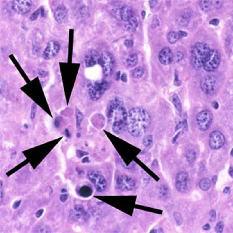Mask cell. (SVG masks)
<instances>
[{
  "mask_svg": "<svg viewBox=\"0 0 233 233\" xmlns=\"http://www.w3.org/2000/svg\"><path fill=\"white\" fill-rule=\"evenodd\" d=\"M134 15L132 8L128 5H124L120 10V18L125 22L128 21Z\"/></svg>",
  "mask_w": 233,
  "mask_h": 233,
  "instance_id": "ac0fdd59",
  "label": "cell"
},
{
  "mask_svg": "<svg viewBox=\"0 0 233 233\" xmlns=\"http://www.w3.org/2000/svg\"><path fill=\"white\" fill-rule=\"evenodd\" d=\"M153 137L152 135H147L143 140V144L146 147H149L152 144Z\"/></svg>",
  "mask_w": 233,
  "mask_h": 233,
  "instance_id": "f546056e",
  "label": "cell"
},
{
  "mask_svg": "<svg viewBox=\"0 0 233 233\" xmlns=\"http://www.w3.org/2000/svg\"><path fill=\"white\" fill-rule=\"evenodd\" d=\"M100 59L101 55L99 54L98 52L94 49H91L88 51L85 55V66L88 68L94 67L99 63L100 64Z\"/></svg>",
  "mask_w": 233,
  "mask_h": 233,
  "instance_id": "9a60e30c",
  "label": "cell"
},
{
  "mask_svg": "<svg viewBox=\"0 0 233 233\" xmlns=\"http://www.w3.org/2000/svg\"><path fill=\"white\" fill-rule=\"evenodd\" d=\"M168 190L169 189L167 186L163 185L162 186H161L160 191H159V193H160L161 197L167 196V195L168 193Z\"/></svg>",
  "mask_w": 233,
  "mask_h": 233,
  "instance_id": "d590c367",
  "label": "cell"
},
{
  "mask_svg": "<svg viewBox=\"0 0 233 233\" xmlns=\"http://www.w3.org/2000/svg\"><path fill=\"white\" fill-rule=\"evenodd\" d=\"M229 174L230 175L231 177H233V169L232 167H230L229 168Z\"/></svg>",
  "mask_w": 233,
  "mask_h": 233,
  "instance_id": "11a10c76",
  "label": "cell"
},
{
  "mask_svg": "<svg viewBox=\"0 0 233 233\" xmlns=\"http://www.w3.org/2000/svg\"><path fill=\"white\" fill-rule=\"evenodd\" d=\"M158 59L163 65L170 64L173 60V54L169 48H164L160 51L158 55Z\"/></svg>",
  "mask_w": 233,
  "mask_h": 233,
  "instance_id": "e0dca14e",
  "label": "cell"
},
{
  "mask_svg": "<svg viewBox=\"0 0 233 233\" xmlns=\"http://www.w3.org/2000/svg\"><path fill=\"white\" fill-rule=\"evenodd\" d=\"M196 158V154L195 150L192 149L189 150L186 154V160L189 163H193Z\"/></svg>",
  "mask_w": 233,
  "mask_h": 233,
  "instance_id": "4316f807",
  "label": "cell"
},
{
  "mask_svg": "<svg viewBox=\"0 0 233 233\" xmlns=\"http://www.w3.org/2000/svg\"><path fill=\"white\" fill-rule=\"evenodd\" d=\"M200 6L204 11H207L210 10L212 6V1H202L200 2Z\"/></svg>",
  "mask_w": 233,
  "mask_h": 233,
  "instance_id": "f1b7e54d",
  "label": "cell"
},
{
  "mask_svg": "<svg viewBox=\"0 0 233 233\" xmlns=\"http://www.w3.org/2000/svg\"><path fill=\"white\" fill-rule=\"evenodd\" d=\"M172 102L173 103L175 109L179 112H181L182 105L179 97L176 94H175L172 97Z\"/></svg>",
  "mask_w": 233,
  "mask_h": 233,
  "instance_id": "d4e9b609",
  "label": "cell"
},
{
  "mask_svg": "<svg viewBox=\"0 0 233 233\" xmlns=\"http://www.w3.org/2000/svg\"><path fill=\"white\" fill-rule=\"evenodd\" d=\"M177 33H178V36H179L180 39H181V38H183V37H187V33H186V31H184L180 30V31H178Z\"/></svg>",
  "mask_w": 233,
  "mask_h": 233,
  "instance_id": "ee69618b",
  "label": "cell"
},
{
  "mask_svg": "<svg viewBox=\"0 0 233 233\" xmlns=\"http://www.w3.org/2000/svg\"><path fill=\"white\" fill-rule=\"evenodd\" d=\"M110 83L108 80L95 81L88 86V93L90 99L92 101L100 100L110 87Z\"/></svg>",
  "mask_w": 233,
  "mask_h": 233,
  "instance_id": "277c9868",
  "label": "cell"
},
{
  "mask_svg": "<svg viewBox=\"0 0 233 233\" xmlns=\"http://www.w3.org/2000/svg\"><path fill=\"white\" fill-rule=\"evenodd\" d=\"M212 107H213L214 109H218V106H219L218 103L216 102V101H214V102H212Z\"/></svg>",
  "mask_w": 233,
  "mask_h": 233,
  "instance_id": "f5cc1de1",
  "label": "cell"
},
{
  "mask_svg": "<svg viewBox=\"0 0 233 233\" xmlns=\"http://www.w3.org/2000/svg\"><path fill=\"white\" fill-rule=\"evenodd\" d=\"M151 123V117L146 110L137 107L131 109L128 112L127 129L130 134L139 137L146 133Z\"/></svg>",
  "mask_w": 233,
  "mask_h": 233,
  "instance_id": "7a4b0ae2",
  "label": "cell"
},
{
  "mask_svg": "<svg viewBox=\"0 0 233 233\" xmlns=\"http://www.w3.org/2000/svg\"><path fill=\"white\" fill-rule=\"evenodd\" d=\"M189 175L185 171H181L177 173L175 178V187L177 191L184 193L189 190Z\"/></svg>",
  "mask_w": 233,
  "mask_h": 233,
  "instance_id": "8fae6325",
  "label": "cell"
},
{
  "mask_svg": "<svg viewBox=\"0 0 233 233\" xmlns=\"http://www.w3.org/2000/svg\"><path fill=\"white\" fill-rule=\"evenodd\" d=\"M61 45L57 40H51L46 45L43 53V58L49 60L55 58L60 51Z\"/></svg>",
  "mask_w": 233,
  "mask_h": 233,
  "instance_id": "7c38bea8",
  "label": "cell"
},
{
  "mask_svg": "<svg viewBox=\"0 0 233 233\" xmlns=\"http://www.w3.org/2000/svg\"><path fill=\"white\" fill-rule=\"evenodd\" d=\"M183 57H184V55L182 52L180 51H177L175 53V55L173 54V61H174L175 63H178L182 60Z\"/></svg>",
  "mask_w": 233,
  "mask_h": 233,
  "instance_id": "1f68e13d",
  "label": "cell"
},
{
  "mask_svg": "<svg viewBox=\"0 0 233 233\" xmlns=\"http://www.w3.org/2000/svg\"><path fill=\"white\" fill-rule=\"evenodd\" d=\"M4 196H5V192H4V190L3 189V183H2V181H1V204L3 202Z\"/></svg>",
  "mask_w": 233,
  "mask_h": 233,
  "instance_id": "74e56055",
  "label": "cell"
},
{
  "mask_svg": "<svg viewBox=\"0 0 233 233\" xmlns=\"http://www.w3.org/2000/svg\"><path fill=\"white\" fill-rule=\"evenodd\" d=\"M106 116L112 130L115 134H120L127 126L128 113L124 107L122 98L115 97L110 101L106 110Z\"/></svg>",
  "mask_w": 233,
  "mask_h": 233,
  "instance_id": "6da1fadb",
  "label": "cell"
},
{
  "mask_svg": "<svg viewBox=\"0 0 233 233\" xmlns=\"http://www.w3.org/2000/svg\"><path fill=\"white\" fill-rule=\"evenodd\" d=\"M33 6V2L30 0H16L11 2V8L15 12L24 15L28 13Z\"/></svg>",
  "mask_w": 233,
  "mask_h": 233,
  "instance_id": "5bb4252c",
  "label": "cell"
},
{
  "mask_svg": "<svg viewBox=\"0 0 233 233\" xmlns=\"http://www.w3.org/2000/svg\"><path fill=\"white\" fill-rule=\"evenodd\" d=\"M38 74H39V76L40 77L44 78V77H47V76H48L49 73H48V72L47 71H44V70H41V69H40V70L38 71Z\"/></svg>",
  "mask_w": 233,
  "mask_h": 233,
  "instance_id": "f35d334b",
  "label": "cell"
},
{
  "mask_svg": "<svg viewBox=\"0 0 233 233\" xmlns=\"http://www.w3.org/2000/svg\"><path fill=\"white\" fill-rule=\"evenodd\" d=\"M174 218H175V221L178 225H181L182 224V221H183V218H182L181 214L179 212H175L174 213Z\"/></svg>",
  "mask_w": 233,
  "mask_h": 233,
  "instance_id": "836d02e7",
  "label": "cell"
},
{
  "mask_svg": "<svg viewBox=\"0 0 233 233\" xmlns=\"http://www.w3.org/2000/svg\"><path fill=\"white\" fill-rule=\"evenodd\" d=\"M68 198V195L67 193H63L60 196V200L62 202H66Z\"/></svg>",
  "mask_w": 233,
  "mask_h": 233,
  "instance_id": "60d3db41",
  "label": "cell"
},
{
  "mask_svg": "<svg viewBox=\"0 0 233 233\" xmlns=\"http://www.w3.org/2000/svg\"><path fill=\"white\" fill-rule=\"evenodd\" d=\"M219 22H220V21L218 20V19H212L211 21H210V24L211 25H214V26H216L219 24Z\"/></svg>",
  "mask_w": 233,
  "mask_h": 233,
  "instance_id": "7dc6e473",
  "label": "cell"
},
{
  "mask_svg": "<svg viewBox=\"0 0 233 233\" xmlns=\"http://www.w3.org/2000/svg\"><path fill=\"white\" fill-rule=\"evenodd\" d=\"M40 14H41V7L37 8L35 11L33 12V13L31 15H30V20L31 21H35Z\"/></svg>",
  "mask_w": 233,
  "mask_h": 233,
  "instance_id": "4dcf8cb0",
  "label": "cell"
},
{
  "mask_svg": "<svg viewBox=\"0 0 233 233\" xmlns=\"http://www.w3.org/2000/svg\"><path fill=\"white\" fill-rule=\"evenodd\" d=\"M87 177L88 180L94 185L97 192L102 193L106 189L107 183L100 172L97 171H88Z\"/></svg>",
  "mask_w": 233,
  "mask_h": 233,
  "instance_id": "5b68a950",
  "label": "cell"
},
{
  "mask_svg": "<svg viewBox=\"0 0 233 233\" xmlns=\"http://www.w3.org/2000/svg\"><path fill=\"white\" fill-rule=\"evenodd\" d=\"M21 203V200L15 201V202L13 204V209H17L20 206Z\"/></svg>",
  "mask_w": 233,
  "mask_h": 233,
  "instance_id": "bcb514c9",
  "label": "cell"
},
{
  "mask_svg": "<svg viewBox=\"0 0 233 233\" xmlns=\"http://www.w3.org/2000/svg\"><path fill=\"white\" fill-rule=\"evenodd\" d=\"M210 50L208 44L206 43H198L194 45L191 51V62L195 69L199 70L202 67Z\"/></svg>",
  "mask_w": 233,
  "mask_h": 233,
  "instance_id": "3957f363",
  "label": "cell"
},
{
  "mask_svg": "<svg viewBox=\"0 0 233 233\" xmlns=\"http://www.w3.org/2000/svg\"><path fill=\"white\" fill-rule=\"evenodd\" d=\"M85 213L83 207L80 205H76L74 206L73 210L71 211L70 217L73 220H78L81 218Z\"/></svg>",
  "mask_w": 233,
  "mask_h": 233,
  "instance_id": "d6986e66",
  "label": "cell"
},
{
  "mask_svg": "<svg viewBox=\"0 0 233 233\" xmlns=\"http://www.w3.org/2000/svg\"><path fill=\"white\" fill-rule=\"evenodd\" d=\"M62 193H63H63H67V190H66L65 189H62Z\"/></svg>",
  "mask_w": 233,
  "mask_h": 233,
  "instance_id": "680465c9",
  "label": "cell"
},
{
  "mask_svg": "<svg viewBox=\"0 0 233 233\" xmlns=\"http://www.w3.org/2000/svg\"><path fill=\"white\" fill-rule=\"evenodd\" d=\"M210 218H211L210 220L214 221L216 218V211L214 210H211V211L210 212Z\"/></svg>",
  "mask_w": 233,
  "mask_h": 233,
  "instance_id": "b9f144b4",
  "label": "cell"
},
{
  "mask_svg": "<svg viewBox=\"0 0 233 233\" xmlns=\"http://www.w3.org/2000/svg\"><path fill=\"white\" fill-rule=\"evenodd\" d=\"M68 16V11L64 5H59L55 10L54 17L55 21L59 24H63L66 21Z\"/></svg>",
  "mask_w": 233,
  "mask_h": 233,
  "instance_id": "2e32d148",
  "label": "cell"
},
{
  "mask_svg": "<svg viewBox=\"0 0 233 233\" xmlns=\"http://www.w3.org/2000/svg\"><path fill=\"white\" fill-rule=\"evenodd\" d=\"M121 80L122 81H123L124 82H126L127 81V76L125 73H123L121 76Z\"/></svg>",
  "mask_w": 233,
  "mask_h": 233,
  "instance_id": "f907efd6",
  "label": "cell"
},
{
  "mask_svg": "<svg viewBox=\"0 0 233 233\" xmlns=\"http://www.w3.org/2000/svg\"><path fill=\"white\" fill-rule=\"evenodd\" d=\"M100 64L105 77H109L114 72L115 68V59L113 55L108 51H103L101 54Z\"/></svg>",
  "mask_w": 233,
  "mask_h": 233,
  "instance_id": "8992f818",
  "label": "cell"
},
{
  "mask_svg": "<svg viewBox=\"0 0 233 233\" xmlns=\"http://www.w3.org/2000/svg\"><path fill=\"white\" fill-rule=\"evenodd\" d=\"M145 69L143 67H138L134 69L132 73V76L135 78H140L144 74Z\"/></svg>",
  "mask_w": 233,
  "mask_h": 233,
  "instance_id": "484cf974",
  "label": "cell"
},
{
  "mask_svg": "<svg viewBox=\"0 0 233 233\" xmlns=\"http://www.w3.org/2000/svg\"><path fill=\"white\" fill-rule=\"evenodd\" d=\"M224 193L225 194H229L230 193V189L229 187H226L223 191Z\"/></svg>",
  "mask_w": 233,
  "mask_h": 233,
  "instance_id": "816d5d0a",
  "label": "cell"
},
{
  "mask_svg": "<svg viewBox=\"0 0 233 233\" xmlns=\"http://www.w3.org/2000/svg\"><path fill=\"white\" fill-rule=\"evenodd\" d=\"M213 116L208 110H205L200 112L196 116L197 125L202 131H207L210 127L212 122Z\"/></svg>",
  "mask_w": 233,
  "mask_h": 233,
  "instance_id": "ba28073f",
  "label": "cell"
},
{
  "mask_svg": "<svg viewBox=\"0 0 233 233\" xmlns=\"http://www.w3.org/2000/svg\"><path fill=\"white\" fill-rule=\"evenodd\" d=\"M202 229H204V230H209L210 229V225L209 224H206L205 225H204L202 227Z\"/></svg>",
  "mask_w": 233,
  "mask_h": 233,
  "instance_id": "db71d44e",
  "label": "cell"
},
{
  "mask_svg": "<svg viewBox=\"0 0 233 233\" xmlns=\"http://www.w3.org/2000/svg\"><path fill=\"white\" fill-rule=\"evenodd\" d=\"M224 228V224L223 221H219L215 227V231L217 233H221Z\"/></svg>",
  "mask_w": 233,
  "mask_h": 233,
  "instance_id": "d6a6232c",
  "label": "cell"
},
{
  "mask_svg": "<svg viewBox=\"0 0 233 233\" xmlns=\"http://www.w3.org/2000/svg\"><path fill=\"white\" fill-rule=\"evenodd\" d=\"M88 153L86 152L83 151V150H77V155L78 156V158H82L84 156H86V155H87Z\"/></svg>",
  "mask_w": 233,
  "mask_h": 233,
  "instance_id": "ab89813d",
  "label": "cell"
},
{
  "mask_svg": "<svg viewBox=\"0 0 233 233\" xmlns=\"http://www.w3.org/2000/svg\"><path fill=\"white\" fill-rule=\"evenodd\" d=\"M117 187L123 191H131L135 189L137 182L135 179L128 175H120L116 180Z\"/></svg>",
  "mask_w": 233,
  "mask_h": 233,
  "instance_id": "30bf717a",
  "label": "cell"
},
{
  "mask_svg": "<svg viewBox=\"0 0 233 233\" xmlns=\"http://www.w3.org/2000/svg\"><path fill=\"white\" fill-rule=\"evenodd\" d=\"M120 72H117V73L116 74V80H119V78H120ZM121 77V76H120Z\"/></svg>",
  "mask_w": 233,
  "mask_h": 233,
  "instance_id": "9f6ffc18",
  "label": "cell"
},
{
  "mask_svg": "<svg viewBox=\"0 0 233 233\" xmlns=\"http://www.w3.org/2000/svg\"><path fill=\"white\" fill-rule=\"evenodd\" d=\"M125 24V28L129 31L133 32L135 31L138 26V22L137 17L134 15L131 18L126 21Z\"/></svg>",
  "mask_w": 233,
  "mask_h": 233,
  "instance_id": "ffe728a7",
  "label": "cell"
},
{
  "mask_svg": "<svg viewBox=\"0 0 233 233\" xmlns=\"http://www.w3.org/2000/svg\"><path fill=\"white\" fill-rule=\"evenodd\" d=\"M133 44H134L133 41H132V40H130V39H126V40H125V41L124 42L125 45L127 48H130L131 47H132Z\"/></svg>",
  "mask_w": 233,
  "mask_h": 233,
  "instance_id": "8d00e7d4",
  "label": "cell"
},
{
  "mask_svg": "<svg viewBox=\"0 0 233 233\" xmlns=\"http://www.w3.org/2000/svg\"><path fill=\"white\" fill-rule=\"evenodd\" d=\"M225 143V138L220 131H212L209 139V146L212 150H218L222 148Z\"/></svg>",
  "mask_w": 233,
  "mask_h": 233,
  "instance_id": "4fadbf2b",
  "label": "cell"
},
{
  "mask_svg": "<svg viewBox=\"0 0 233 233\" xmlns=\"http://www.w3.org/2000/svg\"><path fill=\"white\" fill-rule=\"evenodd\" d=\"M200 87L205 94L212 95L218 88V80L213 76H206L201 81Z\"/></svg>",
  "mask_w": 233,
  "mask_h": 233,
  "instance_id": "9c48e42d",
  "label": "cell"
},
{
  "mask_svg": "<svg viewBox=\"0 0 233 233\" xmlns=\"http://www.w3.org/2000/svg\"><path fill=\"white\" fill-rule=\"evenodd\" d=\"M78 193L80 196L83 197H88L92 193V189L87 185L82 186L78 191Z\"/></svg>",
  "mask_w": 233,
  "mask_h": 233,
  "instance_id": "603a6c76",
  "label": "cell"
},
{
  "mask_svg": "<svg viewBox=\"0 0 233 233\" xmlns=\"http://www.w3.org/2000/svg\"><path fill=\"white\" fill-rule=\"evenodd\" d=\"M76 126L77 129H80L82 124V120L84 118L83 113L79 109L76 110Z\"/></svg>",
  "mask_w": 233,
  "mask_h": 233,
  "instance_id": "83f0119b",
  "label": "cell"
},
{
  "mask_svg": "<svg viewBox=\"0 0 233 233\" xmlns=\"http://www.w3.org/2000/svg\"><path fill=\"white\" fill-rule=\"evenodd\" d=\"M44 211V209H39V210H37V212L35 213V216L37 218H40L42 216V215L43 214Z\"/></svg>",
  "mask_w": 233,
  "mask_h": 233,
  "instance_id": "f6af8a7d",
  "label": "cell"
},
{
  "mask_svg": "<svg viewBox=\"0 0 233 233\" xmlns=\"http://www.w3.org/2000/svg\"><path fill=\"white\" fill-rule=\"evenodd\" d=\"M167 37L168 42L171 44H175L180 39L178 33L175 31H171L168 33Z\"/></svg>",
  "mask_w": 233,
  "mask_h": 233,
  "instance_id": "cb8c5ba5",
  "label": "cell"
},
{
  "mask_svg": "<svg viewBox=\"0 0 233 233\" xmlns=\"http://www.w3.org/2000/svg\"><path fill=\"white\" fill-rule=\"evenodd\" d=\"M37 111V105L35 103H33L32 106H31V113H30V119L31 120H34L35 117L36 116Z\"/></svg>",
  "mask_w": 233,
  "mask_h": 233,
  "instance_id": "e575fe53",
  "label": "cell"
},
{
  "mask_svg": "<svg viewBox=\"0 0 233 233\" xmlns=\"http://www.w3.org/2000/svg\"><path fill=\"white\" fill-rule=\"evenodd\" d=\"M221 57L219 52L216 49H212L205 60L202 67L206 72H212L218 69Z\"/></svg>",
  "mask_w": 233,
  "mask_h": 233,
  "instance_id": "52a82bcc",
  "label": "cell"
},
{
  "mask_svg": "<svg viewBox=\"0 0 233 233\" xmlns=\"http://www.w3.org/2000/svg\"><path fill=\"white\" fill-rule=\"evenodd\" d=\"M60 124V120L59 117H57L54 120V125L56 128H59Z\"/></svg>",
  "mask_w": 233,
  "mask_h": 233,
  "instance_id": "c3c4849f",
  "label": "cell"
},
{
  "mask_svg": "<svg viewBox=\"0 0 233 233\" xmlns=\"http://www.w3.org/2000/svg\"><path fill=\"white\" fill-rule=\"evenodd\" d=\"M138 62V57L137 54L132 53L130 54L126 59V63L128 67L132 68L136 66Z\"/></svg>",
  "mask_w": 233,
  "mask_h": 233,
  "instance_id": "7402d4cb",
  "label": "cell"
},
{
  "mask_svg": "<svg viewBox=\"0 0 233 233\" xmlns=\"http://www.w3.org/2000/svg\"><path fill=\"white\" fill-rule=\"evenodd\" d=\"M222 4V2L220 1H212V6H214L215 8H218L220 7V6Z\"/></svg>",
  "mask_w": 233,
  "mask_h": 233,
  "instance_id": "7bdbcfd3",
  "label": "cell"
},
{
  "mask_svg": "<svg viewBox=\"0 0 233 233\" xmlns=\"http://www.w3.org/2000/svg\"><path fill=\"white\" fill-rule=\"evenodd\" d=\"M162 232H163V231L162 228H159L158 229H154L150 231V233H162Z\"/></svg>",
  "mask_w": 233,
  "mask_h": 233,
  "instance_id": "681fc988",
  "label": "cell"
},
{
  "mask_svg": "<svg viewBox=\"0 0 233 233\" xmlns=\"http://www.w3.org/2000/svg\"><path fill=\"white\" fill-rule=\"evenodd\" d=\"M66 135H67V136L68 137H70V134H69V131H68V130H67V129H66Z\"/></svg>",
  "mask_w": 233,
  "mask_h": 233,
  "instance_id": "6f0895ef",
  "label": "cell"
},
{
  "mask_svg": "<svg viewBox=\"0 0 233 233\" xmlns=\"http://www.w3.org/2000/svg\"><path fill=\"white\" fill-rule=\"evenodd\" d=\"M211 186V180L206 177L203 178L199 182V187L200 189L204 191H207L210 189Z\"/></svg>",
  "mask_w": 233,
  "mask_h": 233,
  "instance_id": "44dd1931",
  "label": "cell"
}]
</instances>
